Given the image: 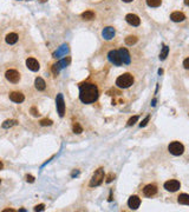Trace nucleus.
<instances>
[{
  "label": "nucleus",
  "instance_id": "1",
  "mask_svg": "<svg viewBox=\"0 0 189 212\" xmlns=\"http://www.w3.org/2000/svg\"><path fill=\"white\" fill-rule=\"evenodd\" d=\"M79 99L84 104H91L98 99V88L94 84L85 83L79 86Z\"/></svg>",
  "mask_w": 189,
  "mask_h": 212
},
{
  "label": "nucleus",
  "instance_id": "2",
  "mask_svg": "<svg viewBox=\"0 0 189 212\" xmlns=\"http://www.w3.org/2000/svg\"><path fill=\"white\" fill-rule=\"evenodd\" d=\"M134 84V77L130 73H124L119 75L116 80V85L121 88H128Z\"/></svg>",
  "mask_w": 189,
  "mask_h": 212
},
{
  "label": "nucleus",
  "instance_id": "3",
  "mask_svg": "<svg viewBox=\"0 0 189 212\" xmlns=\"http://www.w3.org/2000/svg\"><path fill=\"white\" fill-rule=\"evenodd\" d=\"M103 179H104V170H103V169H98L94 173L91 180H90V186L94 187V186L101 185L102 182H103Z\"/></svg>",
  "mask_w": 189,
  "mask_h": 212
},
{
  "label": "nucleus",
  "instance_id": "4",
  "mask_svg": "<svg viewBox=\"0 0 189 212\" xmlns=\"http://www.w3.org/2000/svg\"><path fill=\"white\" fill-rule=\"evenodd\" d=\"M168 150L174 156H181L183 153V151H184V147H183V145L180 141H173V143L169 144Z\"/></svg>",
  "mask_w": 189,
  "mask_h": 212
},
{
  "label": "nucleus",
  "instance_id": "5",
  "mask_svg": "<svg viewBox=\"0 0 189 212\" xmlns=\"http://www.w3.org/2000/svg\"><path fill=\"white\" fill-rule=\"evenodd\" d=\"M108 58H109V60L111 64H114V65H116V66H121L123 62H122V58H121V54H119V52L118 51H110L109 53H108Z\"/></svg>",
  "mask_w": 189,
  "mask_h": 212
},
{
  "label": "nucleus",
  "instance_id": "6",
  "mask_svg": "<svg viewBox=\"0 0 189 212\" xmlns=\"http://www.w3.org/2000/svg\"><path fill=\"white\" fill-rule=\"evenodd\" d=\"M6 79L10 81V83H18L19 80H20V74H19V72L18 71H15V70H8L7 72H6Z\"/></svg>",
  "mask_w": 189,
  "mask_h": 212
},
{
  "label": "nucleus",
  "instance_id": "7",
  "mask_svg": "<svg viewBox=\"0 0 189 212\" xmlns=\"http://www.w3.org/2000/svg\"><path fill=\"white\" fill-rule=\"evenodd\" d=\"M181 186V184H180V182L178 180H174V179H171V180H168V182H165L164 183V188L167 191H170V192H175L177 191L178 188Z\"/></svg>",
  "mask_w": 189,
  "mask_h": 212
},
{
  "label": "nucleus",
  "instance_id": "8",
  "mask_svg": "<svg viewBox=\"0 0 189 212\" xmlns=\"http://www.w3.org/2000/svg\"><path fill=\"white\" fill-rule=\"evenodd\" d=\"M56 105H57V111H58L59 115L63 117L64 113H65V104H64V98H63V94L59 93L57 96V99H56Z\"/></svg>",
  "mask_w": 189,
  "mask_h": 212
},
{
  "label": "nucleus",
  "instance_id": "9",
  "mask_svg": "<svg viewBox=\"0 0 189 212\" xmlns=\"http://www.w3.org/2000/svg\"><path fill=\"white\" fill-rule=\"evenodd\" d=\"M157 193V186L154 185V184H149L147 186H144L143 188V195L145 197H153Z\"/></svg>",
  "mask_w": 189,
  "mask_h": 212
},
{
  "label": "nucleus",
  "instance_id": "10",
  "mask_svg": "<svg viewBox=\"0 0 189 212\" xmlns=\"http://www.w3.org/2000/svg\"><path fill=\"white\" fill-rule=\"evenodd\" d=\"M115 34H116V31H115V28L111 27V26L105 27V28L103 30V32H102V36H103V38H104L105 40H111L112 38L115 37Z\"/></svg>",
  "mask_w": 189,
  "mask_h": 212
},
{
  "label": "nucleus",
  "instance_id": "11",
  "mask_svg": "<svg viewBox=\"0 0 189 212\" xmlns=\"http://www.w3.org/2000/svg\"><path fill=\"white\" fill-rule=\"evenodd\" d=\"M128 205H129L130 209H132V210H136V209H138V206L141 205V199H140V197H137V196H131L128 200Z\"/></svg>",
  "mask_w": 189,
  "mask_h": 212
},
{
  "label": "nucleus",
  "instance_id": "12",
  "mask_svg": "<svg viewBox=\"0 0 189 212\" xmlns=\"http://www.w3.org/2000/svg\"><path fill=\"white\" fill-rule=\"evenodd\" d=\"M125 20L128 21V24H130V25L132 26H138L141 24V19L136 14H132V13H130V14H128L125 17Z\"/></svg>",
  "mask_w": 189,
  "mask_h": 212
},
{
  "label": "nucleus",
  "instance_id": "13",
  "mask_svg": "<svg viewBox=\"0 0 189 212\" xmlns=\"http://www.w3.org/2000/svg\"><path fill=\"white\" fill-rule=\"evenodd\" d=\"M26 65H27V67L31 70V71H33V72H35V71H38L39 70V62L35 60V58H28L27 60H26Z\"/></svg>",
  "mask_w": 189,
  "mask_h": 212
},
{
  "label": "nucleus",
  "instance_id": "14",
  "mask_svg": "<svg viewBox=\"0 0 189 212\" xmlns=\"http://www.w3.org/2000/svg\"><path fill=\"white\" fill-rule=\"evenodd\" d=\"M118 52H119V54H121V58H122L123 64H130L131 58H130V53L128 52V50H127V49H121Z\"/></svg>",
  "mask_w": 189,
  "mask_h": 212
},
{
  "label": "nucleus",
  "instance_id": "15",
  "mask_svg": "<svg viewBox=\"0 0 189 212\" xmlns=\"http://www.w3.org/2000/svg\"><path fill=\"white\" fill-rule=\"evenodd\" d=\"M10 99L14 103H23L25 97L20 92H12V93H10Z\"/></svg>",
  "mask_w": 189,
  "mask_h": 212
},
{
  "label": "nucleus",
  "instance_id": "16",
  "mask_svg": "<svg viewBox=\"0 0 189 212\" xmlns=\"http://www.w3.org/2000/svg\"><path fill=\"white\" fill-rule=\"evenodd\" d=\"M170 19H171L174 23H180V21H183V20L186 19V15L182 12H174V13H171Z\"/></svg>",
  "mask_w": 189,
  "mask_h": 212
},
{
  "label": "nucleus",
  "instance_id": "17",
  "mask_svg": "<svg viewBox=\"0 0 189 212\" xmlns=\"http://www.w3.org/2000/svg\"><path fill=\"white\" fill-rule=\"evenodd\" d=\"M35 85L38 91H43V90H45V87H46V84H45V81H44L43 78H37L35 81Z\"/></svg>",
  "mask_w": 189,
  "mask_h": 212
},
{
  "label": "nucleus",
  "instance_id": "18",
  "mask_svg": "<svg viewBox=\"0 0 189 212\" xmlns=\"http://www.w3.org/2000/svg\"><path fill=\"white\" fill-rule=\"evenodd\" d=\"M177 201L180 204H183V205H189V195H186V193H182L177 197Z\"/></svg>",
  "mask_w": 189,
  "mask_h": 212
},
{
  "label": "nucleus",
  "instance_id": "19",
  "mask_svg": "<svg viewBox=\"0 0 189 212\" xmlns=\"http://www.w3.org/2000/svg\"><path fill=\"white\" fill-rule=\"evenodd\" d=\"M17 41H18V36H17L15 33H10V34L6 36V43H7V44L13 45V44H15Z\"/></svg>",
  "mask_w": 189,
  "mask_h": 212
},
{
  "label": "nucleus",
  "instance_id": "20",
  "mask_svg": "<svg viewBox=\"0 0 189 212\" xmlns=\"http://www.w3.org/2000/svg\"><path fill=\"white\" fill-rule=\"evenodd\" d=\"M82 18L84 20H92L94 18V13L92 11H85L82 14Z\"/></svg>",
  "mask_w": 189,
  "mask_h": 212
},
{
  "label": "nucleus",
  "instance_id": "21",
  "mask_svg": "<svg viewBox=\"0 0 189 212\" xmlns=\"http://www.w3.org/2000/svg\"><path fill=\"white\" fill-rule=\"evenodd\" d=\"M147 4L150 7H158V6H161L162 0H147Z\"/></svg>",
  "mask_w": 189,
  "mask_h": 212
},
{
  "label": "nucleus",
  "instance_id": "22",
  "mask_svg": "<svg viewBox=\"0 0 189 212\" xmlns=\"http://www.w3.org/2000/svg\"><path fill=\"white\" fill-rule=\"evenodd\" d=\"M137 43V37L135 36H129V37L125 38V44L127 45H134Z\"/></svg>",
  "mask_w": 189,
  "mask_h": 212
},
{
  "label": "nucleus",
  "instance_id": "23",
  "mask_svg": "<svg viewBox=\"0 0 189 212\" xmlns=\"http://www.w3.org/2000/svg\"><path fill=\"white\" fill-rule=\"evenodd\" d=\"M168 52H169V49H168V46H163V49H162V52H161V54H160V59L161 60H164L165 58H167V55H168Z\"/></svg>",
  "mask_w": 189,
  "mask_h": 212
},
{
  "label": "nucleus",
  "instance_id": "24",
  "mask_svg": "<svg viewBox=\"0 0 189 212\" xmlns=\"http://www.w3.org/2000/svg\"><path fill=\"white\" fill-rule=\"evenodd\" d=\"M17 124V122L15 120H6L4 124H2V127L4 128H8V127H11V126H13V125Z\"/></svg>",
  "mask_w": 189,
  "mask_h": 212
},
{
  "label": "nucleus",
  "instance_id": "25",
  "mask_svg": "<svg viewBox=\"0 0 189 212\" xmlns=\"http://www.w3.org/2000/svg\"><path fill=\"white\" fill-rule=\"evenodd\" d=\"M73 132H75V133H82L83 132L82 126L78 124V123H76V124L73 125Z\"/></svg>",
  "mask_w": 189,
  "mask_h": 212
},
{
  "label": "nucleus",
  "instance_id": "26",
  "mask_svg": "<svg viewBox=\"0 0 189 212\" xmlns=\"http://www.w3.org/2000/svg\"><path fill=\"white\" fill-rule=\"evenodd\" d=\"M40 125L41 126H50V125H52V120H50V119H43L40 122Z\"/></svg>",
  "mask_w": 189,
  "mask_h": 212
},
{
  "label": "nucleus",
  "instance_id": "27",
  "mask_svg": "<svg viewBox=\"0 0 189 212\" xmlns=\"http://www.w3.org/2000/svg\"><path fill=\"white\" fill-rule=\"evenodd\" d=\"M137 119H138V117L137 115H135V117H132V118H130L129 120H128V126H131V125H134L136 122H137Z\"/></svg>",
  "mask_w": 189,
  "mask_h": 212
},
{
  "label": "nucleus",
  "instance_id": "28",
  "mask_svg": "<svg viewBox=\"0 0 189 212\" xmlns=\"http://www.w3.org/2000/svg\"><path fill=\"white\" fill-rule=\"evenodd\" d=\"M149 119H150V115H147V117L144 118V120H143V122H142V123H141V127H144L145 125L148 124V122H149Z\"/></svg>",
  "mask_w": 189,
  "mask_h": 212
},
{
  "label": "nucleus",
  "instance_id": "29",
  "mask_svg": "<svg viewBox=\"0 0 189 212\" xmlns=\"http://www.w3.org/2000/svg\"><path fill=\"white\" fill-rule=\"evenodd\" d=\"M44 210V205L43 204H40V205H37L35 207V211H43Z\"/></svg>",
  "mask_w": 189,
  "mask_h": 212
},
{
  "label": "nucleus",
  "instance_id": "30",
  "mask_svg": "<svg viewBox=\"0 0 189 212\" xmlns=\"http://www.w3.org/2000/svg\"><path fill=\"white\" fill-rule=\"evenodd\" d=\"M183 66H184V68L189 70V57L187 58V59H184V62H183Z\"/></svg>",
  "mask_w": 189,
  "mask_h": 212
},
{
  "label": "nucleus",
  "instance_id": "31",
  "mask_svg": "<svg viewBox=\"0 0 189 212\" xmlns=\"http://www.w3.org/2000/svg\"><path fill=\"white\" fill-rule=\"evenodd\" d=\"M26 180L30 182V183H33V182H35V177H32V176H26Z\"/></svg>",
  "mask_w": 189,
  "mask_h": 212
},
{
  "label": "nucleus",
  "instance_id": "32",
  "mask_svg": "<svg viewBox=\"0 0 189 212\" xmlns=\"http://www.w3.org/2000/svg\"><path fill=\"white\" fill-rule=\"evenodd\" d=\"M31 112H32V114L35 115V117H38V115H39V113H38V111L35 110V107H32V109H31Z\"/></svg>",
  "mask_w": 189,
  "mask_h": 212
},
{
  "label": "nucleus",
  "instance_id": "33",
  "mask_svg": "<svg viewBox=\"0 0 189 212\" xmlns=\"http://www.w3.org/2000/svg\"><path fill=\"white\" fill-rule=\"evenodd\" d=\"M114 178H115V176H114ZM110 182H112V175H110L106 179V183H110Z\"/></svg>",
  "mask_w": 189,
  "mask_h": 212
},
{
  "label": "nucleus",
  "instance_id": "34",
  "mask_svg": "<svg viewBox=\"0 0 189 212\" xmlns=\"http://www.w3.org/2000/svg\"><path fill=\"white\" fill-rule=\"evenodd\" d=\"M14 210H12V209H7V210H4V212H13Z\"/></svg>",
  "mask_w": 189,
  "mask_h": 212
},
{
  "label": "nucleus",
  "instance_id": "35",
  "mask_svg": "<svg viewBox=\"0 0 189 212\" xmlns=\"http://www.w3.org/2000/svg\"><path fill=\"white\" fill-rule=\"evenodd\" d=\"M184 2H186V5H188L189 6V0H184Z\"/></svg>",
  "mask_w": 189,
  "mask_h": 212
},
{
  "label": "nucleus",
  "instance_id": "36",
  "mask_svg": "<svg viewBox=\"0 0 189 212\" xmlns=\"http://www.w3.org/2000/svg\"><path fill=\"white\" fill-rule=\"evenodd\" d=\"M2 167H4V165H2V163L0 162V170H1V169H2Z\"/></svg>",
  "mask_w": 189,
  "mask_h": 212
},
{
  "label": "nucleus",
  "instance_id": "37",
  "mask_svg": "<svg viewBox=\"0 0 189 212\" xmlns=\"http://www.w3.org/2000/svg\"><path fill=\"white\" fill-rule=\"evenodd\" d=\"M123 1H124V2H131L132 0H123Z\"/></svg>",
  "mask_w": 189,
  "mask_h": 212
},
{
  "label": "nucleus",
  "instance_id": "38",
  "mask_svg": "<svg viewBox=\"0 0 189 212\" xmlns=\"http://www.w3.org/2000/svg\"><path fill=\"white\" fill-rule=\"evenodd\" d=\"M40 1H41V2H45V1H47V0H40Z\"/></svg>",
  "mask_w": 189,
  "mask_h": 212
},
{
  "label": "nucleus",
  "instance_id": "39",
  "mask_svg": "<svg viewBox=\"0 0 189 212\" xmlns=\"http://www.w3.org/2000/svg\"><path fill=\"white\" fill-rule=\"evenodd\" d=\"M0 183H1V179H0Z\"/></svg>",
  "mask_w": 189,
  "mask_h": 212
}]
</instances>
